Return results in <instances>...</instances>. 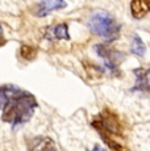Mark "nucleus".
<instances>
[{
    "label": "nucleus",
    "instance_id": "f257e3e1",
    "mask_svg": "<svg viewBox=\"0 0 150 151\" xmlns=\"http://www.w3.org/2000/svg\"><path fill=\"white\" fill-rule=\"evenodd\" d=\"M37 108V100L29 92L24 89L9 86L5 101L1 105V120L3 122L21 125L32 118Z\"/></svg>",
    "mask_w": 150,
    "mask_h": 151
},
{
    "label": "nucleus",
    "instance_id": "f03ea898",
    "mask_svg": "<svg viewBox=\"0 0 150 151\" xmlns=\"http://www.w3.org/2000/svg\"><path fill=\"white\" fill-rule=\"evenodd\" d=\"M91 125L112 151H131L126 145L124 126L116 112L104 108L94 117Z\"/></svg>",
    "mask_w": 150,
    "mask_h": 151
},
{
    "label": "nucleus",
    "instance_id": "7ed1b4c3",
    "mask_svg": "<svg viewBox=\"0 0 150 151\" xmlns=\"http://www.w3.org/2000/svg\"><path fill=\"white\" fill-rule=\"evenodd\" d=\"M88 28L94 34L103 37L108 41L119 38L121 30V27L116 19L104 11H99L92 14L88 20Z\"/></svg>",
    "mask_w": 150,
    "mask_h": 151
},
{
    "label": "nucleus",
    "instance_id": "20e7f679",
    "mask_svg": "<svg viewBox=\"0 0 150 151\" xmlns=\"http://www.w3.org/2000/svg\"><path fill=\"white\" fill-rule=\"evenodd\" d=\"M96 53L104 59L105 66H107V68H109V71L116 75L119 74V66H120L121 60H123V54H120L119 51L112 50L107 45H97Z\"/></svg>",
    "mask_w": 150,
    "mask_h": 151
},
{
    "label": "nucleus",
    "instance_id": "39448f33",
    "mask_svg": "<svg viewBox=\"0 0 150 151\" xmlns=\"http://www.w3.org/2000/svg\"><path fill=\"white\" fill-rule=\"evenodd\" d=\"M66 1L65 0H42L38 4L36 11V14L38 17H45L49 13H51L53 11H58L63 9L66 7Z\"/></svg>",
    "mask_w": 150,
    "mask_h": 151
},
{
    "label": "nucleus",
    "instance_id": "423d86ee",
    "mask_svg": "<svg viewBox=\"0 0 150 151\" xmlns=\"http://www.w3.org/2000/svg\"><path fill=\"white\" fill-rule=\"evenodd\" d=\"M136 84L132 89L150 93V68H138L134 71Z\"/></svg>",
    "mask_w": 150,
    "mask_h": 151
},
{
    "label": "nucleus",
    "instance_id": "0eeeda50",
    "mask_svg": "<svg viewBox=\"0 0 150 151\" xmlns=\"http://www.w3.org/2000/svg\"><path fill=\"white\" fill-rule=\"evenodd\" d=\"M131 12L134 19H144L146 13L150 12V0H132Z\"/></svg>",
    "mask_w": 150,
    "mask_h": 151
},
{
    "label": "nucleus",
    "instance_id": "6e6552de",
    "mask_svg": "<svg viewBox=\"0 0 150 151\" xmlns=\"http://www.w3.org/2000/svg\"><path fill=\"white\" fill-rule=\"evenodd\" d=\"M46 37L49 40H70L69 34V27L66 24H58L56 27H51L48 29Z\"/></svg>",
    "mask_w": 150,
    "mask_h": 151
},
{
    "label": "nucleus",
    "instance_id": "1a4fd4ad",
    "mask_svg": "<svg viewBox=\"0 0 150 151\" xmlns=\"http://www.w3.org/2000/svg\"><path fill=\"white\" fill-rule=\"evenodd\" d=\"M29 151H58L50 138H37Z\"/></svg>",
    "mask_w": 150,
    "mask_h": 151
},
{
    "label": "nucleus",
    "instance_id": "9d476101",
    "mask_svg": "<svg viewBox=\"0 0 150 151\" xmlns=\"http://www.w3.org/2000/svg\"><path fill=\"white\" fill-rule=\"evenodd\" d=\"M131 51L137 57H144L146 53V46L144 41L140 38L138 36H134L132 40V45H131Z\"/></svg>",
    "mask_w": 150,
    "mask_h": 151
},
{
    "label": "nucleus",
    "instance_id": "9b49d317",
    "mask_svg": "<svg viewBox=\"0 0 150 151\" xmlns=\"http://www.w3.org/2000/svg\"><path fill=\"white\" fill-rule=\"evenodd\" d=\"M37 54V50L34 47H29V46H22L21 47V57L24 58V59H33L34 57H36Z\"/></svg>",
    "mask_w": 150,
    "mask_h": 151
},
{
    "label": "nucleus",
    "instance_id": "f8f14e48",
    "mask_svg": "<svg viewBox=\"0 0 150 151\" xmlns=\"http://www.w3.org/2000/svg\"><path fill=\"white\" fill-rule=\"evenodd\" d=\"M5 38H4V33H3V28H1V24H0V46L5 45Z\"/></svg>",
    "mask_w": 150,
    "mask_h": 151
},
{
    "label": "nucleus",
    "instance_id": "ddd939ff",
    "mask_svg": "<svg viewBox=\"0 0 150 151\" xmlns=\"http://www.w3.org/2000/svg\"><path fill=\"white\" fill-rule=\"evenodd\" d=\"M90 151H105V150H104V149H102L100 146H97V145H96V146H95L92 150H90Z\"/></svg>",
    "mask_w": 150,
    "mask_h": 151
}]
</instances>
